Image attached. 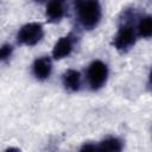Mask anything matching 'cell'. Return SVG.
<instances>
[{"label":"cell","instance_id":"obj_1","mask_svg":"<svg viewBox=\"0 0 152 152\" xmlns=\"http://www.w3.org/2000/svg\"><path fill=\"white\" fill-rule=\"evenodd\" d=\"M75 12L78 21L84 28H94L101 19L102 11L99 0H77L75 4Z\"/></svg>","mask_w":152,"mask_h":152},{"label":"cell","instance_id":"obj_2","mask_svg":"<svg viewBox=\"0 0 152 152\" xmlns=\"http://www.w3.org/2000/svg\"><path fill=\"white\" fill-rule=\"evenodd\" d=\"M132 17H134V14L132 15V13L129 11H127L124 14V19L121 20L118 33L114 37L113 45L120 52H127L135 44L137 32H135V28H134L132 21L129 20Z\"/></svg>","mask_w":152,"mask_h":152},{"label":"cell","instance_id":"obj_3","mask_svg":"<svg viewBox=\"0 0 152 152\" xmlns=\"http://www.w3.org/2000/svg\"><path fill=\"white\" fill-rule=\"evenodd\" d=\"M108 78V66L102 61H94L89 64L87 70L88 84L93 90L102 88Z\"/></svg>","mask_w":152,"mask_h":152},{"label":"cell","instance_id":"obj_4","mask_svg":"<svg viewBox=\"0 0 152 152\" xmlns=\"http://www.w3.org/2000/svg\"><path fill=\"white\" fill-rule=\"evenodd\" d=\"M44 36V28L40 23H28L20 27L17 33V40L20 44L32 46L42 40Z\"/></svg>","mask_w":152,"mask_h":152},{"label":"cell","instance_id":"obj_5","mask_svg":"<svg viewBox=\"0 0 152 152\" xmlns=\"http://www.w3.org/2000/svg\"><path fill=\"white\" fill-rule=\"evenodd\" d=\"M74 44H75V38L69 34V36L61 37L56 42L52 49V57L55 59H62L68 57L74 49Z\"/></svg>","mask_w":152,"mask_h":152},{"label":"cell","instance_id":"obj_6","mask_svg":"<svg viewBox=\"0 0 152 152\" xmlns=\"http://www.w3.org/2000/svg\"><path fill=\"white\" fill-rule=\"evenodd\" d=\"M52 70V63L51 59L48 56L37 58L32 64V74L37 80L44 81L46 80Z\"/></svg>","mask_w":152,"mask_h":152},{"label":"cell","instance_id":"obj_7","mask_svg":"<svg viewBox=\"0 0 152 152\" xmlns=\"http://www.w3.org/2000/svg\"><path fill=\"white\" fill-rule=\"evenodd\" d=\"M62 82H63V86L65 87V89H68L70 91H78L81 88V83H82L81 74L77 70L69 69L63 74Z\"/></svg>","mask_w":152,"mask_h":152},{"label":"cell","instance_id":"obj_8","mask_svg":"<svg viewBox=\"0 0 152 152\" xmlns=\"http://www.w3.org/2000/svg\"><path fill=\"white\" fill-rule=\"evenodd\" d=\"M64 12H65V8L63 6L62 0H51L46 6L45 14H46V18L49 19V21L56 23L63 18Z\"/></svg>","mask_w":152,"mask_h":152},{"label":"cell","instance_id":"obj_9","mask_svg":"<svg viewBox=\"0 0 152 152\" xmlns=\"http://www.w3.org/2000/svg\"><path fill=\"white\" fill-rule=\"evenodd\" d=\"M137 34L142 38H150L152 34V19L151 15H144L140 18L137 26Z\"/></svg>","mask_w":152,"mask_h":152},{"label":"cell","instance_id":"obj_10","mask_svg":"<svg viewBox=\"0 0 152 152\" xmlns=\"http://www.w3.org/2000/svg\"><path fill=\"white\" fill-rule=\"evenodd\" d=\"M96 150L121 151L122 150V142H121L120 139H118L115 137H109V138H106L104 140H102L101 142H99V145H96Z\"/></svg>","mask_w":152,"mask_h":152},{"label":"cell","instance_id":"obj_11","mask_svg":"<svg viewBox=\"0 0 152 152\" xmlns=\"http://www.w3.org/2000/svg\"><path fill=\"white\" fill-rule=\"evenodd\" d=\"M12 52H13L12 45H10V44H4V45H1V46H0V62L7 61V59L12 56Z\"/></svg>","mask_w":152,"mask_h":152},{"label":"cell","instance_id":"obj_12","mask_svg":"<svg viewBox=\"0 0 152 152\" xmlns=\"http://www.w3.org/2000/svg\"><path fill=\"white\" fill-rule=\"evenodd\" d=\"M34 1H37V2H44L45 0H34Z\"/></svg>","mask_w":152,"mask_h":152}]
</instances>
